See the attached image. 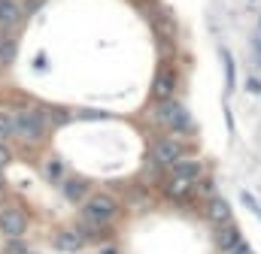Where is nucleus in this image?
<instances>
[{
  "label": "nucleus",
  "mask_w": 261,
  "mask_h": 254,
  "mask_svg": "<svg viewBox=\"0 0 261 254\" xmlns=\"http://www.w3.org/2000/svg\"><path fill=\"white\" fill-rule=\"evenodd\" d=\"M179 157H186V148H182L179 139L164 136V139H158V142L152 145V161H155L158 167H173Z\"/></svg>",
  "instance_id": "nucleus-4"
},
{
  "label": "nucleus",
  "mask_w": 261,
  "mask_h": 254,
  "mask_svg": "<svg viewBox=\"0 0 261 254\" xmlns=\"http://www.w3.org/2000/svg\"><path fill=\"white\" fill-rule=\"evenodd\" d=\"M222 64H225V76H228V91H234V82H237V70H234V61L231 55L222 49Z\"/></svg>",
  "instance_id": "nucleus-14"
},
{
  "label": "nucleus",
  "mask_w": 261,
  "mask_h": 254,
  "mask_svg": "<svg viewBox=\"0 0 261 254\" xmlns=\"http://www.w3.org/2000/svg\"><path fill=\"white\" fill-rule=\"evenodd\" d=\"M258 27H261V18H258Z\"/></svg>",
  "instance_id": "nucleus-24"
},
{
  "label": "nucleus",
  "mask_w": 261,
  "mask_h": 254,
  "mask_svg": "<svg viewBox=\"0 0 261 254\" xmlns=\"http://www.w3.org/2000/svg\"><path fill=\"white\" fill-rule=\"evenodd\" d=\"M28 254H31V251H28Z\"/></svg>",
  "instance_id": "nucleus-26"
},
{
  "label": "nucleus",
  "mask_w": 261,
  "mask_h": 254,
  "mask_svg": "<svg viewBox=\"0 0 261 254\" xmlns=\"http://www.w3.org/2000/svg\"><path fill=\"white\" fill-rule=\"evenodd\" d=\"M100 254H119V251H116V248L110 245V248H103V251H100Z\"/></svg>",
  "instance_id": "nucleus-22"
},
{
  "label": "nucleus",
  "mask_w": 261,
  "mask_h": 254,
  "mask_svg": "<svg viewBox=\"0 0 261 254\" xmlns=\"http://www.w3.org/2000/svg\"><path fill=\"white\" fill-rule=\"evenodd\" d=\"M9 130L21 136L24 142H40L46 136V112L43 109H24L9 118Z\"/></svg>",
  "instance_id": "nucleus-1"
},
{
  "label": "nucleus",
  "mask_w": 261,
  "mask_h": 254,
  "mask_svg": "<svg viewBox=\"0 0 261 254\" xmlns=\"http://www.w3.org/2000/svg\"><path fill=\"white\" fill-rule=\"evenodd\" d=\"M24 230H28V215L21 212V209H3L0 212V233L3 236H9V239H15V236H24Z\"/></svg>",
  "instance_id": "nucleus-5"
},
{
  "label": "nucleus",
  "mask_w": 261,
  "mask_h": 254,
  "mask_svg": "<svg viewBox=\"0 0 261 254\" xmlns=\"http://www.w3.org/2000/svg\"><path fill=\"white\" fill-rule=\"evenodd\" d=\"M0 185H3V179H0Z\"/></svg>",
  "instance_id": "nucleus-25"
},
{
  "label": "nucleus",
  "mask_w": 261,
  "mask_h": 254,
  "mask_svg": "<svg viewBox=\"0 0 261 254\" xmlns=\"http://www.w3.org/2000/svg\"><path fill=\"white\" fill-rule=\"evenodd\" d=\"M167 194L173 197V200H179V203H186L192 194H195V182L192 179H170V185H167Z\"/></svg>",
  "instance_id": "nucleus-12"
},
{
  "label": "nucleus",
  "mask_w": 261,
  "mask_h": 254,
  "mask_svg": "<svg viewBox=\"0 0 261 254\" xmlns=\"http://www.w3.org/2000/svg\"><path fill=\"white\" fill-rule=\"evenodd\" d=\"M6 254H28V248H24V242H21V236L9 239V245H6Z\"/></svg>",
  "instance_id": "nucleus-16"
},
{
  "label": "nucleus",
  "mask_w": 261,
  "mask_h": 254,
  "mask_svg": "<svg viewBox=\"0 0 261 254\" xmlns=\"http://www.w3.org/2000/svg\"><path fill=\"white\" fill-rule=\"evenodd\" d=\"M0 200H3V185H0Z\"/></svg>",
  "instance_id": "nucleus-23"
},
{
  "label": "nucleus",
  "mask_w": 261,
  "mask_h": 254,
  "mask_svg": "<svg viewBox=\"0 0 261 254\" xmlns=\"http://www.w3.org/2000/svg\"><path fill=\"white\" fill-rule=\"evenodd\" d=\"M85 245V236L76 230V227H67V230H61L58 236H55V248L58 251H79Z\"/></svg>",
  "instance_id": "nucleus-9"
},
{
  "label": "nucleus",
  "mask_w": 261,
  "mask_h": 254,
  "mask_svg": "<svg viewBox=\"0 0 261 254\" xmlns=\"http://www.w3.org/2000/svg\"><path fill=\"white\" fill-rule=\"evenodd\" d=\"M252 52H255V64L261 67V34L255 37V40H252Z\"/></svg>",
  "instance_id": "nucleus-19"
},
{
  "label": "nucleus",
  "mask_w": 261,
  "mask_h": 254,
  "mask_svg": "<svg viewBox=\"0 0 261 254\" xmlns=\"http://www.w3.org/2000/svg\"><path fill=\"white\" fill-rule=\"evenodd\" d=\"M15 55H18V43H15V37H3V40H0V64L9 67V64L15 61Z\"/></svg>",
  "instance_id": "nucleus-13"
},
{
  "label": "nucleus",
  "mask_w": 261,
  "mask_h": 254,
  "mask_svg": "<svg viewBox=\"0 0 261 254\" xmlns=\"http://www.w3.org/2000/svg\"><path fill=\"white\" fill-rule=\"evenodd\" d=\"M119 215V203L110 197V194H94V197H88V203H85V212H82V218L85 221H110V218H116Z\"/></svg>",
  "instance_id": "nucleus-3"
},
{
  "label": "nucleus",
  "mask_w": 261,
  "mask_h": 254,
  "mask_svg": "<svg viewBox=\"0 0 261 254\" xmlns=\"http://www.w3.org/2000/svg\"><path fill=\"white\" fill-rule=\"evenodd\" d=\"M237 239H243L237 224H231V221H228V224H219V230H216V245H219L222 251H228Z\"/></svg>",
  "instance_id": "nucleus-11"
},
{
  "label": "nucleus",
  "mask_w": 261,
  "mask_h": 254,
  "mask_svg": "<svg viewBox=\"0 0 261 254\" xmlns=\"http://www.w3.org/2000/svg\"><path fill=\"white\" fill-rule=\"evenodd\" d=\"M9 161H12V154H9V148H6V145L0 142V170H3V167H6Z\"/></svg>",
  "instance_id": "nucleus-18"
},
{
  "label": "nucleus",
  "mask_w": 261,
  "mask_h": 254,
  "mask_svg": "<svg viewBox=\"0 0 261 254\" xmlns=\"http://www.w3.org/2000/svg\"><path fill=\"white\" fill-rule=\"evenodd\" d=\"M225 254H252V248H249V242H246V239H237V242H234Z\"/></svg>",
  "instance_id": "nucleus-17"
},
{
  "label": "nucleus",
  "mask_w": 261,
  "mask_h": 254,
  "mask_svg": "<svg viewBox=\"0 0 261 254\" xmlns=\"http://www.w3.org/2000/svg\"><path fill=\"white\" fill-rule=\"evenodd\" d=\"M155 115H158V121H161V124H167L170 130H176V133H195V121H192L189 109H186L179 100H173V97L158 100Z\"/></svg>",
  "instance_id": "nucleus-2"
},
{
  "label": "nucleus",
  "mask_w": 261,
  "mask_h": 254,
  "mask_svg": "<svg viewBox=\"0 0 261 254\" xmlns=\"http://www.w3.org/2000/svg\"><path fill=\"white\" fill-rule=\"evenodd\" d=\"M206 218H210V224H228L231 221V203L222 197H213L206 203Z\"/></svg>",
  "instance_id": "nucleus-8"
},
{
  "label": "nucleus",
  "mask_w": 261,
  "mask_h": 254,
  "mask_svg": "<svg viewBox=\"0 0 261 254\" xmlns=\"http://www.w3.org/2000/svg\"><path fill=\"white\" fill-rule=\"evenodd\" d=\"M173 91H176V73L170 67H161L155 82H152V94L158 100H167V97H173Z\"/></svg>",
  "instance_id": "nucleus-6"
},
{
  "label": "nucleus",
  "mask_w": 261,
  "mask_h": 254,
  "mask_svg": "<svg viewBox=\"0 0 261 254\" xmlns=\"http://www.w3.org/2000/svg\"><path fill=\"white\" fill-rule=\"evenodd\" d=\"M6 133H12V130H9V118H6V115H0V139H3Z\"/></svg>",
  "instance_id": "nucleus-20"
},
{
  "label": "nucleus",
  "mask_w": 261,
  "mask_h": 254,
  "mask_svg": "<svg viewBox=\"0 0 261 254\" xmlns=\"http://www.w3.org/2000/svg\"><path fill=\"white\" fill-rule=\"evenodd\" d=\"M173 176L176 179H192V182H197L203 176V164L200 161H192V157H179L173 164Z\"/></svg>",
  "instance_id": "nucleus-10"
},
{
  "label": "nucleus",
  "mask_w": 261,
  "mask_h": 254,
  "mask_svg": "<svg viewBox=\"0 0 261 254\" xmlns=\"http://www.w3.org/2000/svg\"><path fill=\"white\" fill-rule=\"evenodd\" d=\"M85 188H88L85 182H67V185H64V190H67V197H70V200H82Z\"/></svg>",
  "instance_id": "nucleus-15"
},
{
  "label": "nucleus",
  "mask_w": 261,
  "mask_h": 254,
  "mask_svg": "<svg viewBox=\"0 0 261 254\" xmlns=\"http://www.w3.org/2000/svg\"><path fill=\"white\" fill-rule=\"evenodd\" d=\"M24 6L18 3V0H0V24L3 27H15L21 18H24Z\"/></svg>",
  "instance_id": "nucleus-7"
},
{
  "label": "nucleus",
  "mask_w": 261,
  "mask_h": 254,
  "mask_svg": "<svg viewBox=\"0 0 261 254\" xmlns=\"http://www.w3.org/2000/svg\"><path fill=\"white\" fill-rule=\"evenodd\" d=\"M249 91H255V94H261V82H258V79H249Z\"/></svg>",
  "instance_id": "nucleus-21"
}]
</instances>
